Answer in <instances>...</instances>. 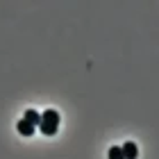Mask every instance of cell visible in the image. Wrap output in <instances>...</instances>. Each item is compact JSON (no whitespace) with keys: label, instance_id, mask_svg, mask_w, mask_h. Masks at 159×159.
<instances>
[{"label":"cell","instance_id":"3","mask_svg":"<svg viewBox=\"0 0 159 159\" xmlns=\"http://www.w3.org/2000/svg\"><path fill=\"white\" fill-rule=\"evenodd\" d=\"M16 127H18V134H23V136H32V134H34V129H37L34 125H30L27 120H20Z\"/></svg>","mask_w":159,"mask_h":159},{"label":"cell","instance_id":"1","mask_svg":"<svg viewBox=\"0 0 159 159\" xmlns=\"http://www.w3.org/2000/svg\"><path fill=\"white\" fill-rule=\"evenodd\" d=\"M59 111L57 109H46L41 114V120H39V129L46 136H55L57 129H59Z\"/></svg>","mask_w":159,"mask_h":159},{"label":"cell","instance_id":"4","mask_svg":"<svg viewBox=\"0 0 159 159\" xmlns=\"http://www.w3.org/2000/svg\"><path fill=\"white\" fill-rule=\"evenodd\" d=\"M23 120H27V123H30V125H34V127H39L41 114H37L34 109H27V111H25V116H23Z\"/></svg>","mask_w":159,"mask_h":159},{"label":"cell","instance_id":"2","mask_svg":"<svg viewBox=\"0 0 159 159\" xmlns=\"http://www.w3.org/2000/svg\"><path fill=\"white\" fill-rule=\"evenodd\" d=\"M120 150H123V157H125V159H136V155H139L136 143H132V141H127L125 146H120Z\"/></svg>","mask_w":159,"mask_h":159},{"label":"cell","instance_id":"5","mask_svg":"<svg viewBox=\"0 0 159 159\" xmlns=\"http://www.w3.org/2000/svg\"><path fill=\"white\" fill-rule=\"evenodd\" d=\"M107 157H109V159H125V157H123L120 146H111V148H109V152H107Z\"/></svg>","mask_w":159,"mask_h":159}]
</instances>
